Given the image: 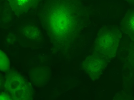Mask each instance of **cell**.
<instances>
[{
	"label": "cell",
	"instance_id": "cell-1",
	"mask_svg": "<svg viewBox=\"0 0 134 100\" xmlns=\"http://www.w3.org/2000/svg\"><path fill=\"white\" fill-rule=\"evenodd\" d=\"M41 13L45 29L54 42L62 43L74 37L83 19V6L78 0H51Z\"/></svg>",
	"mask_w": 134,
	"mask_h": 100
},
{
	"label": "cell",
	"instance_id": "cell-2",
	"mask_svg": "<svg viewBox=\"0 0 134 100\" xmlns=\"http://www.w3.org/2000/svg\"><path fill=\"white\" fill-rule=\"evenodd\" d=\"M5 88L14 100H30L34 96L32 87L20 74L11 73L6 76Z\"/></svg>",
	"mask_w": 134,
	"mask_h": 100
},
{
	"label": "cell",
	"instance_id": "cell-3",
	"mask_svg": "<svg viewBox=\"0 0 134 100\" xmlns=\"http://www.w3.org/2000/svg\"><path fill=\"white\" fill-rule=\"evenodd\" d=\"M119 40V32L118 30H102L96 40V51L104 55L113 57L116 53Z\"/></svg>",
	"mask_w": 134,
	"mask_h": 100
},
{
	"label": "cell",
	"instance_id": "cell-4",
	"mask_svg": "<svg viewBox=\"0 0 134 100\" xmlns=\"http://www.w3.org/2000/svg\"><path fill=\"white\" fill-rule=\"evenodd\" d=\"M107 64V61L103 57L93 55L88 57L84 61L82 67L86 74L95 80L100 77Z\"/></svg>",
	"mask_w": 134,
	"mask_h": 100
},
{
	"label": "cell",
	"instance_id": "cell-5",
	"mask_svg": "<svg viewBox=\"0 0 134 100\" xmlns=\"http://www.w3.org/2000/svg\"><path fill=\"white\" fill-rule=\"evenodd\" d=\"M51 71L47 67H36L30 71L32 81L37 86H43L48 83L51 77Z\"/></svg>",
	"mask_w": 134,
	"mask_h": 100
},
{
	"label": "cell",
	"instance_id": "cell-6",
	"mask_svg": "<svg viewBox=\"0 0 134 100\" xmlns=\"http://www.w3.org/2000/svg\"><path fill=\"white\" fill-rule=\"evenodd\" d=\"M14 11L18 14L26 12L37 5L41 0H7Z\"/></svg>",
	"mask_w": 134,
	"mask_h": 100
},
{
	"label": "cell",
	"instance_id": "cell-7",
	"mask_svg": "<svg viewBox=\"0 0 134 100\" xmlns=\"http://www.w3.org/2000/svg\"><path fill=\"white\" fill-rule=\"evenodd\" d=\"M123 27L130 32L134 33V10L127 13L122 21Z\"/></svg>",
	"mask_w": 134,
	"mask_h": 100
},
{
	"label": "cell",
	"instance_id": "cell-8",
	"mask_svg": "<svg viewBox=\"0 0 134 100\" xmlns=\"http://www.w3.org/2000/svg\"><path fill=\"white\" fill-rule=\"evenodd\" d=\"M0 64L1 70L2 71H7L9 69V59L5 53L1 51H0Z\"/></svg>",
	"mask_w": 134,
	"mask_h": 100
},
{
	"label": "cell",
	"instance_id": "cell-9",
	"mask_svg": "<svg viewBox=\"0 0 134 100\" xmlns=\"http://www.w3.org/2000/svg\"><path fill=\"white\" fill-rule=\"evenodd\" d=\"M9 97L4 94L1 95V100H9Z\"/></svg>",
	"mask_w": 134,
	"mask_h": 100
},
{
	"label": "cell",
	"instance_id": "cell-10",
	"mask_svg": "<svg viewBox=\"0 0 134 100\" xmlns=\"http://www.w3.org/2000/svg\"><path fill=\"white\" fill-rule=\"evenodd\" d=\"M130 3H134V0H125Z\"/></svg>",
	"mask_w": 134,
	"mask_h": 100
}]
</instances>
